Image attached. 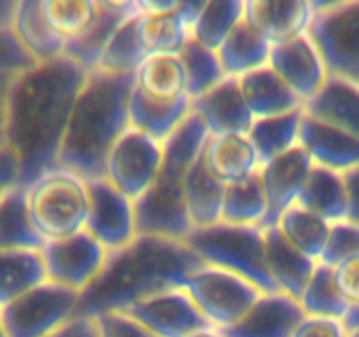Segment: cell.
Returning a JSON list of instances; mask_svg holds the SVG:
<instances>
[{
	"mask_svg": "<svg viewBox=\"0 0 359 337\" xmlns=\"http://www.w3.org/2000/svg\"><path fill=\"white\" fill-rule=\"evenodd\" d=\"M188 337H223V336H221V332L217 329H214V326H209V329L198 330V332L191 333V336H188Z\"/></svg>",
	"mask_w": 359,
	"mask_h": 337,
	"instance_id": "obj_53",
	"label": "cell"
},
{
	"mask_svg": "<svg viewBox=\"0 0 359 337\" xmlns=\"http://www.w3.org/2000/svg\"><path fill=\"white\" fill-rule=\"evenodd\" d=\"M0 337H7V332H6V329H4L2 318H0Z\"/></svg>",
	"mask_w": 359,
	"mask_h": 337,
	"instance_id": "obj_54",
	"label": "cell"
},
{
	"mask_svg": "<svg viewBox=\"0 0 359 337\" xmlns=\"http://www.w3.org/2000/svg\"><path fill=\"white\" fill-rule=\"evenodd\" d=\"M316 2L305 0H248L244 18L273 42L307 34Z\"/></svg>",
	"mask_w": 359,
	"mask_h": 337,
	"instance_id": "obj_22",
	"label": "cell"
},
{
	"mask_svg": "<svg viewBox=\"0 0 359 337\" xmlns=\"http://www.w3.org/2000/svg\"><path fill=\"white\" fill-rule=\"evenodd\" d=\"M35 65L11 27H0V76H16Z\"/></svg>",
	"mask_w": 359,
	"mask_h": 337,
	"instance_id": "obj_43",
	"label": "cell"
},
{
	"mask_svg": "<svg viewBox=\"0 0 359 337\" xmlns=\"http://www.w3.org/2000/svg\"><path fill=\"white\" fill-rule=\"evenodd\" d=\"M191 111L202 118L210 136L248 133L256 119L237 76H226L212 90L191 100Z\"/></svg>",
	"mask_w": 359,
	"mask_h": 337,
	"instance_id": "obj_19",
	"label": "cell"
},
{
	"mask_svg": "<svg viewBox=\"0 0 359 337\" xmlns=\"http://www.w3.org/2000/svg\"><path fill=\"white\" fill-rule=\"evenodd\" d=\"M298 204L328 223L347 218V193L342 172L316 165L302 188Z\"/></svg>",
	"mask_w": 359,
	"mask_h": 337,
	"instance_id": "obj_30",
	"label": "cell"
},
{
	"mask_svg": "<svg viewBox=\"0 0 359 337\" xmlns=\"http://www.w3.org/2000/svg\"><path fill=\"white\" fill-rule=\"evenodd\" d=\"M184 290L214 329H224L241 319L263 293L251 281L209 263L189 274Z\"/></svg>",
	"mask_w": 359,
	"mask_h": 337,
	"instance_id": "obj_9",
	"label": "cell"
},
{
	"mask_svg": "<svg viewBox=\"0 0 359 337\" xmlns=\"http://www.w3.org/2000/svg\"><path fill=\"white\" fill-rule=\"evenodd\" d=\"M203 154L214 176L226 185L248 178L262 167L248 133L210 136Z\"/></svg>",
	"mask_w": 359,
	"mask_h": 337,
	"instance_id": "obj_28",
	"label": "cell"
},
{
	"mask_svg": "<svg viewBox=\"0 0 359 337\" xmlns=\"http://www.w3.org/2000/svg\"><path fill=\"white\" fill-rule=\"evenodd\" d=\"M163 143L130 126L112 146L105 174L119 192L137 200L149 190L160 172Z\"/></svg>",
	"mask_w": 359,
	"mask_h": 337,
	"instance_id": "obj_10",
	"label": "cell"
},
{
	"mask_svg": "<svg viewBox=\"0 0 359 337\" xmlns=\"http://www.w3.org/2000/svg\"><path fill=\"white\" fill-rule=\"evenodd\" d=\"M88 70L62 55L13 76L6 104V147L20 164V185L28 186L58 167L60 150Z\"/></svg>",
	"mask_w": 359,
	"mask_h": 337,
	"instance_id": "obj_1",
	"label": "cell"
},
{
	"mask_svg": "<svg viewBox=\"0 0 359 337\" xmlns=\"http://www.w3.org/2000/svg\"><path fill=\"white\" fill-rule=\"evenodd\" d=\"M42 9L51 27L65 41H69L91 23L97 11V2L93 0H42Z\"/></svg>",
	"mask_w": 359,
	"mask_h": 337,
	"instance_id": "obj_41",
	"label": "cell"
},
{
	"mask_svg": "<svg viewBox=\"0 0 359 337\" xmlns=\"http://www.w3.org/2000/svg\"><path fill=\"white\" fill-rule=\"evenodd\" d=\"M224 190L226 183L214 176L202 151L189 167L184 183V204L193 228L221 221Z\"/></svg>",
	"mask_w": 359,
	"mask_h": 337,
	"instance_id": "obj_26",
	"label": "cell"
},
{
	"mask_svg": "<svg viewBox=\"0 0 359 337\" xmlns=\"http://www.w3.org/2000/svg\"><path fill=\"white\" fill-rule=\"evenodd\" d=\"M342 322L349 332H359V304L349 305Z\"/></svg>",
	"mask_w": 359,
	"mask_h": 337,
	"instance_id": "obj_52",
	"label": "cell"
},
{
	"mask_svg": "<svg viewBox=\"0 0 359 337\" xmlns=\"http://www.w3.org/2000/svg\"><path fill=\"white\" fill-rule=\"evenodd\" d=\"M349 337H359V332H349Z\"/></svg>",
	"mask_w": 359,
	"mask_h": 337,
	"instance_id": "obj_55",
	"label": "cell"
},
{
	"mask_svg": "<svg viewBox=\"0 0 359 337\" xmlns=\"http://www.w3.org/2000/svg\"><path fill=\"white\" fill-rule=\"evenodd\" d=\"M265 256L266 265L279 290L300 300L314 274L318 260L311 258L291 244L277 225L265 228Z\"/></svg>",
	"mask_w": 359,
	"mask_h": 337,
	"instance_id": "obj_23",
	"label": "cell"
},
{
	"mask_svg": "<svg viewBox=\"0 0 359 337\" xmlns=\"http://www.w3.org/2000/svg\"><path fill=\"white\" fill-rule=\"evenodd\" d=\"M300 304L307 315L344 319L349 302L337 284L335 269L332 265L318 262L311 281L302 293Z\"/></svg>",
	"mask_w": 359,
	"mask_h": 337,
	"instance_id": "obj_39",
	"label": "cell"
},
{
	"mask_svg": "<svg viewBox=\"0 0 359 337\" xmlns=\"http://www.w3.org/2000/svg\"><path fill=\"white\" fill-rule=\"evenodd\" d=\"M210 133L198 114H191L163 140V160L153 185L135 200L139 234L184 241L193 230L184 204L186 174L205 147Z\"/></svg>",
	"mask_w": 359,
	"mask_h": 337,
	"instance_id": "obj_4",
	"label": "cell"
},
{
	"mask_svg": "<svg viewBox=\"0 0 359 337\" xmlns=\"http://www.w3.org/2000/svg\"><path fill=\"white\" fill-rule=\"evenodd\" d=\"M184 242L205 263L238 274L263 293L280 291L266 265L265 230L258 225L217 221L193 228Z\"/></svg>",
	"mask_w": 359,
	"mask_h": 337,
	"instance_id": "obj_5",
	"label": "cell"
},
{
	"mask_svg": "<svg viewBox=\"0 0 359 337\" xmlns=\"http://www.w3.org/2000/svg\"><path fill=\"white\" fill-rule=\"evenodd\" d=\"M20 185V164L9 147L0 150V195Z\"/></svg>",
	"mask_w": 359,
	"mask_h": 337,
	"instance_id": "obj_48",
	"label": "cell"
},
{
	"mask_svg": "<svg viewBox=\"0 0 359 337\" xmlns=\"http://www.w3.org/2000/svg\"><path fill=\"white\" fill-rule=\"evenodd\" d=\"M298 144L316 165L346 172L359 165V139L346 130L305 112Z\"/></svg>",
	"mask_w": 359,
	"mask_h": 337,
	"instance_id": "obj_20",
	"label": "cell"
},
{
	"mask_svg": "<svg viewBox=\"0 0 359 337\" xmlns=\"http://www.w3.org/2000/svg\"><path fill=\"white\" fill-rule=\"evenodd\" d=\"M312 167L314 161L300 144L259 167L266 204H269L265 220L259 225L263 230L276 227L284 211L298 202V197Z\"/></svg>",
	"mask_w": 359,
	"mask_h": 337,
	"instance_id": "obj_16",
	"label": "cell"
},
{
	"mask_svg": "<svg viewBox=\"0 0 359 337\" xmlns=\"http://www.w3.org/2000/svg\"><path fill=\"white\" fill-rule=\"evenodd\" d=\"M291 337H349L342 319L305 315Z\"/></svg>",
	"mask_w": 359,
	"mask_h": 337,
	"instance_id": "obj_45",
	"label": "cell"
},
{
	"mask_svg": "<svg viewBox=\"0 0 359 337\" xmlns=\"http://www.w3.org/2000/svg\"><path fill=\"white\" fill-rule=\"evenodd\" d=\"M242 93L255 118L284 114L304 107L298 95L284 83L279 74L266 63L238 77Z\"/></svg>",
	"mask_w": 359,
	"mask_h": 337,
	"instance_id": "obj_27",
	"label": "cell"
},
{
	"mask_svg": "<svg viewBox=\"0 0 359 337\" xmlns=\"http://www.w3.org/2000/svg\"><path fill=\"white\" fill-rule=\"evenodd\" d=\"M333 269H335L337 284H339L340 291L347 298L349 305L359 304V255L339 263Z\"/></svg>",
	"mask_w": 359,
	"mask_h": 337,
	"instance_id": "obj_46",
	"label": "cell"
},
{
	"mask_svg": "<svg viewBox=\"0 0 359 337\" xmlns=\"http://www.w3.org/2000/svg\"><path fill=\"white\" fill-rule=\"evenodd\" d=\"M270 49H272V41L259 28L242 18L219 46L217 55L226 76L241 77L266 65Z\"/></svg>",
	"mask_w": 359,
	"mask_h": 337,
	"instance_id": "obj_29",
	"label": "cell"
},
{
	"mask_svg": "<svg viewBox=\"0 0 359 337\" xmlns=\"http://www.w3.org/2000/svg\"><path fill=\"white\" fill-rule=\"evenodd\" d=\"M244 18L242 0H212L203 2L193 23L191 37L200 44L217 51L226 35Z\"/></svg>",
	"mask_w": 359,
	"mask_h": 337,
	"instance_id": "obj_38",
	"label": "cell"
},
{
	"mask_svg": "<svg viewBox=\"0 0 359 337\" xmlns=\"http://www.w3.org/2000/svg\"><path fill=\"white\" fill-rule=\"evenodd\" d=\"M269 65L304 104L325 86L330 76L321 53L309 34L273 42Z\"/></svg>",
	"mask_w": 359,
	"mask_h": 337,
	"instance_id": "obj_14",
	"label": "cell"
},
{
	"mask_svg": "<svg viewBox=\"0 0 359 337\" xmlns=\"http://www.w3.org/2000/svg\"><path fill=\"white\" fill-rule=\"evenodd\" d=\"M30 220L48 241L84 230L88 218L86 179L63 167H55L25 186Z\"/></svg>",
	"mask_w": 359,
	"mask_h": 337,
	"instance_id": "obj_6",
	"label": "cell"
},
{
	"mask_svg": "<svg viewBox=\"0 0 359 337\" xmlns=\"http://www.w3.org/2000/svg\"><path fill=\"white\" fill-rule=\"evenodd\" d=\"M123 312L158 337H188L210 326L184 288H170L151 295Z\"/></svg>",
	"mask_w": 359,
	"mask_h": 337,
	"instance_id": "obj_13",
	"label": "cell"
},
{
	"mask_svg": "<svg viewBox=\"0 0 359 337\" xmlns=\"http://www.w3.org/2000/svg\"><path fill=\"white\" fill-rule=\"evenodd\" d=\"M88 218L86 228L107 251L132 242L137 230L135 200L119 192L107 178L86 179Z\"/></svg>",
	"mask_w": 359,
	"mask_h": 337,
	"instance_id": "obj_11",
	"label": "cell"
},
{
	"mask_svg": "<svg viewBox=\"0 0 359 337\" xmlns=\"http://www.w3.org/2000/svg\"><path fill=\"white\" fill-rule=\"evenodd\" d=\"M179 55L184 65L186 95L191 100L205 95L226 77L217 51L200 44L193 37L182 46Z\"/></svg>",
	"mask_w": 359,
	"mask_h": 337,
	"instance_id": "obj_37",
	"label": "cell"
},
{
	"mask_svg": "<svg viewBox=\"0 0 359 337\" xmlns=\"http://www.w3.org/2000/svg\"><path fill=\"white\" fill-rule=\"evenodd\" d=\"M304 114L305 107H298L284 114L255 119L248 136L258 153L259 164H266L298 146Z\"/></svg>",
	"mask_w": 359,
	"mask_h": 337,
	"instance_id": "obj_32",
	"label": "cell"
},
{
	"mask_svg": "<svg viewBox=\"0 0 359 337\" xmlns=\"http://www.w3.org/2000/svg\"><path fill=\"white\" fill-rule=\"evenodd\" d=\"M147 6L149 2H140V0H128V2L97 0L93 20L81 34L67 41L65 56L84 67L88 72L95 70L105 46L116 34V30L130 18L144 13Z\"/></svg>",
	"mask_w": 359,
	"mask_h": 337,
	"instance_id": "obj_17",
	"label": "cell"
},
{
	"mask_svg": "<svg viewBox=\"0 0 359 337\" xmlns=\"http://www.w3.org/2000/svg\"><path fill=\"white\" fill-rule=\"evenodd\" d=\"M11 79L13 76H0V150L6 147V104Z\"/></svg>",
	"mask_w": 359,
	"mask_h": 337,
	"instance_id": "obj_50",
	"label": "cell"
},
{
	"mask_svg": "<svg viewBox=\"0 0 359 337\" xmlns=\"http://www.w3.org/2000/svg\"><path fill=\"white\" fill-rule=\"evenodd\" d=\"M189 114L191 98L188 95L177 98H158L147 95L133 83L128 98V118L130 126L133 128L163 143Z\"/></svg>",
	"mask_w": 359,
	"mask_h": 337,
	"instance_id": "obj_21",
	"label": "cell"
},
{
	"mask_svg": "<svg viewBox=\"0 0 359 337\" xmlns=\"http://www.w3.org/2000/svg\"><path fill=\"white\" fill-rule=\"evenodd\" d=\"M307 34L328 69L359 83V0L316 2V13Z\"/></svg>",
	"mask_w": 359,
	"mask_h": 337,
	"instance_id": "obj_7",
	"label": "cell"
},
{
	"mask_svg": "<svg viewBox=\"0 0 359 337\" xmlns=\"http://www.w3.org/2000/svg\"><path fill=\"white\" fill-rule=\"evenodd\" d=\"M203 2H149L137 21L147 55L179 53L191 39L193 23Z\"/></svg>",
	"mask_w": 359,
	"mask_h": 337,
	"instance_id": "obj_15",
	"label": "cell"
},
{
	"mask_svg": "<svg viewBox=\"0 0 359 337\" xmlns=\"http://www.w3.org/2000/svg\"><path fill=\"white\" fill-rule=\"evenodd\" d=\"M11 30L35 63L65 55L67 41L48 21L42 0H16Z\"/></svg>",
	"mask_w": 359,
	"mask_h": 337,
	"instance_id": "obj_24",
	"label": "cell"
},
{
	"mask_svg": "<svg viewBox=\"0 0 359 337\" xmlns=\"http://www.w3.org/2000/svg\"><path fill=\"white\" fill-rule=\"evenodd\" d=\"M305 315L298 298L283 291L262 293L241 319L217 330L223 337H291Z\"/></svg>",
	"mask_w": 359,
	"mask_h": 337,
	"instance_id": "obj_18",
	"label": "cell"
},
{
	"mask_svg": "<svg viewBox=\"0 0 359 337\" xmlns=\"http://www.w3.org/2000/svg\"><path fill=\"white\" fill-rule=\"evenodd\" d=\"M269 204L263 188L259 168L238 181L228 183L223 197L221 221L235 225H262Z\"/></svg>",
	"mask_w": 359,
	"mask_h": 337,
	"instance_id": "obj_34",
	"label": "cell"
},
{
	"mask_svg": "<svg viewBox=\"0 0 359 337\" xmlns=\"http://www.w3.org/2000/svg\"><path fill=\"white\" fill-rule=\"evenodd\" d=\"M347 193V220L359 225V165L342 172Z\"/></svg>",
	"mask_w": 359,
	"mask_h": 337,
	"instance_id": "obj_49",
	"label": "cell"
},
{
	"mask_svg": "<svg viewBox=\"0 0 359 337\" xmlns=\"http://www.w3.org/2000/svg\"><path fill=\"white\" fill-rule=\"evenodd\" d=\"M46 241L35 230L27 204V188L13 186L0 195V249H42Z\"/></svg>",
	"mask_w": 359,
	"mask_h": 337,
	"instance_id": "obj_31",
	"label": "cell"
},
{
	"mask_svg": "<svg viewBox=\"0 0 359 337\" xmlns=\"http://www.w3.org/2000/svg\"><path fill=\"white\" fill-rule=\"evenodd\" d=\"M203 260L172 237L139 234L132 242L107 253L98 276L81 291L76 316L97 318L126 311L137 302L170 288H184Z\"/></svg>",
	"mask_w": 359,
	"mask_h": 337,
	"instance_id": "obj_2",
	"label": "cell"
},
{
	"mask_svg": "<svg viewBox=\"0 0 359 337\" xmlns=\"http://www.w3.org/2000/svg\"><path fill=\"white\" fill-rule=\"evenodd\" d=\"M107 253L86 228L69 237L48 241L42 248L46 277L62 286L83 291L98 276Z\"/></svg>",
	"mask_w": 359,
	"mask_h": 337,
	"instance_id": "obj_12",
	"label": "cell"
},
{
	"mask_svg": "<svg viewBox=\"0 0 359 337\" xmlns=\"http://www.w3.org/2000/svg\"><path fill=\"white\" fill-rule=\"evenodd\" d=\"M46 279L42 249H0V308Z\"/></svg>",
	"mask_w": 359,
	"mask_h": 337,
	"instance_id": "obj_33",
	"label": "cell"
},
{
	"mask_svg": "<svg viewBox=\"0 0 359 337\" xmlns=\"http://www.w3.org/2000/svg\"><path fill=\"white\" fill-rule=\"evenodd\" d=\"M305 112L346 130L359 139V83L328 76L325 86L304 104Z\"/></svg>",
	"mask_w": 359,
	"mask_h": 337,
	"instance_id": "obj_25",
	"label": "cell"
},
{
	"mask_svg": "<svg viewBox=\"0 0 359 337\" xmlns=\"http://www.w3.org/2000/svg\"><path fill=\"white\" fill-rule=\"evenodd\" d=\"M133 83L135 72H88L67 126L58 167L84 179L104 178L112 146L130 128L128 98Z\"/></svg>",
	"mask_w": 359,
	"mask_h": 337,
	"instance_id": "obj_3",
	"label": "cell"
},
{
	"mask_svg": "<svg viewBox=\"0 0 359 337\" xmlns=\"http://www.w3.org/2000/svg\"><path fill=\"white\" fill-rule=\"evenodd\" d=\"M135 84L147 95L158 98H177L186 95V76L181 55H149L135 70Z\"/></svg>",
	"mask_w": 359,
	"mask_h": 337,
	"instance_id": "obj_35",
	"label": "cell"
},
{
	"mask_svg": "<svg viewBox=\"0 0 359 337\" xmlns=\"http://www.w3.org/2000/svg\"><path fill=\"white\" fill-rule=\"evenodd\" d=\"M46 337H98L97 319L88 316H74L72 319Z\"/></svg>",
	"mask_w": 359,
	"mask_h": 337,
	"instance_id": "obj_47",
	"label": "cell"
},
{
	"mask_svg": "<svg viewBox=\"0 0 359 337\" xmlns=\"http://www.w3.org/2000/svg\"><path fill=\"white\" fill-rule=\"evenodd\" d=\"M16 0H0V27H11Z\"/></svg>",
	"mask_w": 359,
	"mask_h": 337,
	"instance_id": "obj_51",
	"label": "cell"
},
{
	"mask_svg": "<svg viewBox=\"0 0 359 337\" xmlns=\"http://www.w3.org/2000/svg\"><path fill=\"white\" fill-rule=\"evenodd\" d=\"M81 291L46 279L0 308L7 337H46L76 316Z\"/></svg>",
	"mask_w": 359,
	"mask_h": 337,
	"instance_id": "obj_8",
	"label": "cell"
},
{
	"mask_svg": "<svg viewBox=\"0 0 359 337\" xmlns=\"http://www.w3.org/2000/svg\"><path fill=\"white\" fill-rule=\"evenodd\" d=\"M140 14L130 18L116 30L102 53L97 65L98 70L111 74H132L149 56L140 42L139 28H137Z\"/></svg>",
	"mask_w": 359,
	"mask_h": 337,
	"instance_id": "obj_40",
	"label": "cell"
},
{
	"mask_svg": "<svg viewBox=\"0 0 359 337\" xmlns=\"http://www.w3.org/2000/svg\"><path fill=\"white\" fill-rule=\"evenodd\" d=\"M95 319H97L98 337H158L142 323L123 311L105 312Z\"/></svg>",
	"mask_w": 359,
	"mask_h": 337,
	"instance_id": "obj_44",
	"label": "cell"
},
{
	"mask_svg": "<svg viewBox=\"0 0 359 337\" xmlns=\"http://www.w3.org/2000/svg\"><path fill=\"white\" fill-rule=\"evenodd\" d=\"M359 255V225L351 220H339L330 223L328 241L319 262L337 267L339 263Z\"/></svg>",
	"mask_w": 359,
	"mask_h": 337,
	"instance_id": "obj_42",
	"label": "cell"
},
{
	"mask_svg": "<svg viewBox=\"0 0 359 337\" xmlns=\"http://www.w3.org/2000/svg\"><path fill=\"white\" fill-rule=\"evenodd\" d=\"M277 227L280 228V232L286 235L291 244L319 262L326 241H328V221L297 202L290 209L284 211Z\"/></svg>",
	"mask_w": 359,
	"mask_h": 337,
	"instance_id": "obj_36",
	"label": "cell"
}]
</instances>
